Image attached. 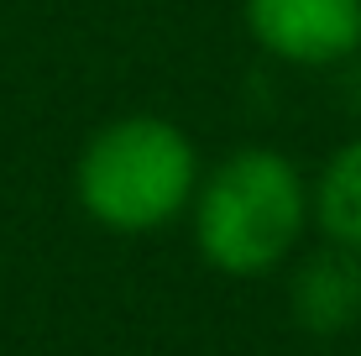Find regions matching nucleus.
<instances>
[{"mask_svg": "<svg viewBox=\"0 0 361 356\" xmlns=\"http://www.w3.org/2000/svg\"><path fill=\"white\" fill-rule=\"evenodd\" d=\"M309 178L278 147H235L199 173L189 200L194 247L226 278H262L309 231Z\"/></svg>", "mask_w": 361, "mask_h": 356, "instance_id": "nucleus-1", "label": "nucleus"}, {"mask_svg": "<svg viewBox=\"0 0 361 356\" xmlns=\"http://www.w3.org/2000/svg\"><path fill=\"white\" fill-rule=\"evenodd\" d=\"M199 147L163 116H116L84 142L73 163V200L116 236H147L189 215L199 189Z\"/></svg>", "mask_w": 361, "mask_h": 356, "instance_id": "nucleus-2", "label": "nucleus"}, {"mask_svg": "<svg viewBox=\"0 0 361 356\" xmlns=\"http://www.w3.org/2000/svg\"><path fill=\"white\" fill-rule=\"evenodd\" d=\"M241 21L288 68H335L361 53V0H241Z\"/></svg>", "mask_w": 361, "mask_h": 356, "instance_id": "nucleus-3", "label": "nucleus"}, {"mask_svg": "<svg viewBox=\"0 0 361 356\" xmlns=\"http://www.w3.org/2000/svg\"><path fill=\"white\" fill-rule=\"evenodd\" d=\"M293 320L309 336H341L361 320V252L351 247H330L304 257L288 288Z\"/></svg>", "mask_w": 361, "mask_h": 356, "instance_id": "nucleus-4", "label": "nucleus"}, {"mask_svg": "<svg viewBox=\"0 0 361 356\" xmlns=\"http://www.w3.org/2000/svg\"><path fill=\"white\" fill-rule=\"evenodd\" d=\"M309 215L325 231V241L361 252V137L341 142L325 157L319 178L309 183Z\"/></svg>", "mask_w": 361, "mask_h": 356, "instance_id": "nucleus-5", "label": "nucleus"}]
</instances>
